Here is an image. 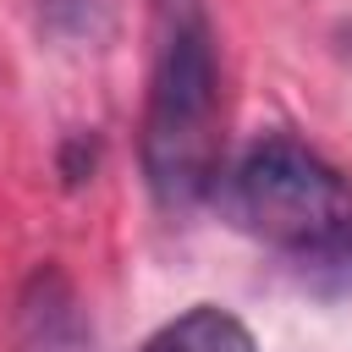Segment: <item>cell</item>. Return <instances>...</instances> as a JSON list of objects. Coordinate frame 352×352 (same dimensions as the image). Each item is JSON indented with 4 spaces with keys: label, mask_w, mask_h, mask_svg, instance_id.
<instances>
[{
    "label": "cell",
    "mask_w": 352,
    "mask_h": 352,
    "mask_svg": "<svg viewBox=\"0 0 352 352\" xmlns=\"http://www.w3.org/2000/svg\"><path fill=\"white\" fill-rule=\"evenodd\" d=\"M209 198L236 231L280 248L308 286L352 292V182L292 132L253 138Z\"/></svg>",
    "instance_id": "1"
},
{
    "label": "cell",
    "mask_w": 352,
    "mask_h": 352,
    "mask_svg": "<svg viewBox=\"0 0 352 352\" xmlns=\"http://www.w3.org/2000/svg\"><path fill=\"white\" fill-rule=\"evenodd\" d=\"M138 148L148 192L170 214H187L220 182V60L204 0H154V55Z\"/></svg>",
    "instance_id": "2"
},
{
    "label": "cell",
    "mask_w": 352,
    "mask_h": 352,
    "mask_svg": "<svg viewBox=\"0 0 352 352\" xmlns=\"http://www.w3.org/2000/svg\"><path fill=\"white\" fill-rule=\"evenodd\" d=\"M94 330L60 270H38L16 302V352H88Z\"/></svg>",
    "instance_id": "3"
},
{
    "label": "cell",
    "mask_w": 352,
    "mask_h": 352,
    "mask_svg": "<svg viewBox=\"0 0 352 352\" xmlns=\"http://www.w3.org/2000/svg\"><path fill=\"white\" fill-rule=\"evenodd\" d=\"M143 352H258V341H253V330L231 308L198 302V308L176 314L170 324H160L143 341Z\"/></svg>",
    "instance_id": "4"
},
{
    "label": "cell",
    "mask_w": 352,
    "mask_h": 352,
    "mask_svg": "<svg viewBox=\"0 0 352 352\" xmlns=\"http://www.w3.org/2000/svg\"><path fill=\"white\" fill-rule=\"evenodd\" d=\"M38 11L55 33H94L104 22V0H38Z\"/></svg>",
    "instance_id": "5"
},
{
    "label": "cell",
    "mask_w": 352,
    "mask_h": 352,
    "mask_svg": "<svg viewBox=\"0 0 352 352\" xmlns=\"http://www.w3.org/2000/svg\"><path fill=\"white\" fill-rule=\"evenodd\" d=\"M94 154H99V143L94 138H66V148H60V176H66V187H77L88 170H94Z\"/></svg>",
    "instance_id": "6"
}]
</instances>
